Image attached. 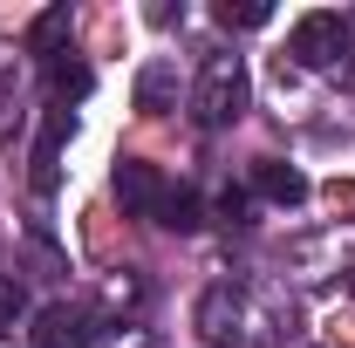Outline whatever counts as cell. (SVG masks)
<instances>
[{
	"label": "cell",
	"instance_id": "obj_1",
	"mask_svg": "<svg viewBox=\"0 0 355 348\" xmlns=\"http://www.w3.org/2000/svg\"><path fill=\"white\" fill-rule=\"evenodd\" d=\"M246 62L239 55H212L205 69H198V82H191V116L205 123V130H225V123H239V110H246Z\"/></svg>",
	"mask_w": 355,
	"mask_h": 348
},
{
	"label": "cell",
	"instance_id": "obj_2",
	"mask_svg": "<svg viewBox=\"0 0 355 348\" xmlns=\"http://www.w3.org/2000/svg\"><path fill=\"white\" fill-rule=\"evenodd\" d=\"M198 335L212 348H266V321L239 287H212L198 301Z\"/></svg>",
	"mask_w": 355,
	"mask_h": 348
},
{
	"label": "cell",
	"instance_id": "obj_3",
	"mask_svg": "<svg viewBox=\"0 0 355 348\" xmlns=\"http://www.w3.org/2000/svg\"><path fill=\"white\" fill-rule=\"evenodd\" d=\"M28 342L35 348H96V314L76 301H48L35 314V328H28Z\"/></svg>",
	"mask_w": 355,
	"mask_h": 348
},
{
	"label": "cell",
	"instance_id": "obj_4",
	"mask_svg": "<svg viewBox=\"0 0 355 348\" xmlns=\"http://www.w3.org/2000/svg\"><path fill=\"white\" fill-rule=\"evenodd\" d=\"M342 48H349V21H342L335 7H314V14L294 21V55H301L308 69H328Z\"/></svg>",
	"mask_w": 355,
	"mask_h": 348
},
{
	"label": "cell",
	"instance_id": "obj_5",
	"mask_svg": "<svg viewBox=\"0 0 355 348\" xmlns=\"http://www.w3.org/2000/svg\"><path fill=\"white\" fill-rule=\"evenodd\" d=\"M110 184H116L123 212H137V218H157V212H164V198H171V184H164V171H157V164H144V157H123Z\"/></svg>",
	"mask_w": 355,
	"mask_h": 348
},
{
	"label": "cell",
	"instance_id": "obj_6",
	"mask_svg": "<svg viewBox=\"0 0 355 348\" xmlns=\"http://www.w3.org/2000/svg\"><path fill=\"white\" fill-rule=\"evenodd\" d=\"M253 191H260L266 205H301L308 198V177L294 171V164H280V157H260L253 164Z\"/></svg>",
	"mask_w": 355,
	"mask_h": 348
},
{
	"label": "cell",
	"instance_id": "obj_7",
	"mask_svg": "<svg viewBox=\"0 0 355 348\" xmlns=\"http://www.w3.org/2000/svg\"><path fill=\"white\" fill-rule=\"evenodd\" d=\"M76 130V116L69 110H48V123H42V137H35V191H55V157H62V137Z\"/></svg>",
	"mask_w": 355,
	"mask_h": 348
},
{
	"label": "cell",
	"instance_id": "obj_8",
	"mask_svg": "<svg viewBox=\"0 0 355 348\" xmlns=\"http://www.w3.org/2000/svg\"><path fill=\"white\" fill-rule=\"evenodd\" d=\"M137 110H144V116H164V110H178V69L171 62H150V69H144V76H137Z\"/></svg>",
	"mask_w": 355,
	"mask_h": 348
},
{
	"label": "cell",
	"instance_id": "obj_9",
	"mask_svg": "<svg viewBox=\"0 0 355 348\" xmlns=\"http://www.w3.org/2000/svg\"><path fill=\"white\" fill-rule=\"evenodd\" d=\"M48 89H55V110H69V103H83L89 89H96V76H89L83 62H62V55H55V62H48Z\"/></svg>",
	"mask_w": 355,
	"mask_h": 348
},
{
	"label": "cell",
	"instance_id": "obj_10",
	"mask_svg": "<svg viewBox=\"0 0 355 348\" xmlns=\"http://www.w3.org/2000/svg\"><path fill=\"white\" fill-rule=\"evenodd\" d=\"M157 225H164V232H198V225H205L198 191H171V198H164V212H157Z\"/></svg>",
	"mask_w": 355,
	"mask_h": 348
},
{
	"label": "cell",
	"instance_id": "obj_11",
	"mask_svg": "<svg viewBox=\"0 0 355 348\" xmlns=\"http://www.w3.org/2000/svg\"><path fill=\"white\" fill-rule=\"evenodd\" d=\"M62 35H69V7H48V14H35V28H28L35 55H48V62H55V42Z\"/></svg>",
	"mask_w": 355,
	"mask_h": 348
},
{
	"label": "cell",
	"instance_id": "obj_12",
	"mask_svg": "<svg viewBox=\"0 0 355 348\" xmlns=\"http://www.w3.org/2000/svg\"><path fill=\"white\" fill-rule=\"evenodd\" d=\"M219 21H225V28H266V21H273V7H266V0H239V7L219 0Z\"/></svg>",
	"mask_w": 355,
	"mask_h": 348
},
{
	"label": "cell",
	"instance_id": "obj_13",
	"mask_svg": "<svg viewBox=\"0 0 355 348\" xmlns=\"http://www.w3.org/2000/svg\"><path fill=\"white\" fill-rule=\"evenodd\" d=\"M21 314H28V294H21V280H14V273H0V328H14Z\"/></svg>",
	"mask_w": 355,
	"mask_h": 348
},
{
	"label": "cell",
	"instance_id": "obj_14",
	"mask_svg": "<svg viewBox=\"0 0 355 348\" xmlns=\"http://www.w3.org/2000/svg\"><path fill=\"white\" fill-rule=\"evenodd\" d=\"M246 212H253L246 191H225V198H219V218H225V225H246Z\"/></svg>",
	"mask_w": 355,
	"mask_h": 348
},
{
	"label": "cell",
	"instance_id": "obj_15",
	"mask_svg": "<svg viewBox=\"0 0 355 348\" xmlns=\"http://www.w3.org/2000/svg\"><path fill=\"white\" fill-rule=\"evenodd\" d=\"M110 348H157V342H150L144 328H130V342H110Z\"/></svg>",
	"mask_w": 355,
	"mask_h": 348
}]
</instances>
